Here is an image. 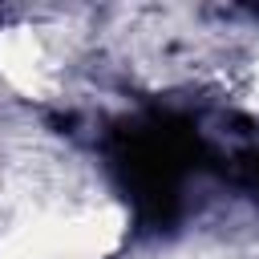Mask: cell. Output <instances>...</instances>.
<instances>
[{"label": "cell", "instance_id": "6da1fadb", "mask_svg": "<svg viewBox=\"0 0 259 259\" xmlns=\"http://www.w3.org/2000/svg\"><path fill=\"white\" fill-rule=\"evenodd\" d=\"M239 97L259 113V45L239 61Z\"/></svg>", "mask_w": 259, "mask_h": 259}]
</instances>
